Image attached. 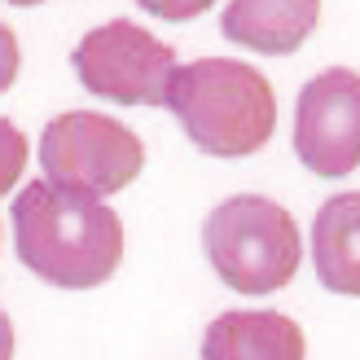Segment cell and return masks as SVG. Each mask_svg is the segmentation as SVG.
<instances>
[{
  "instance_id": "9c48e42d",
  "label": "cell",
  "mask_w": 360,
  "mask_h": 360,
  "mask_svg": "<svg viewBox=\"0 0 360 360\" xmlns=\"http://www.w3.org/2000/svg\"><path fill=\"white\" fill-rule=\"evenodd\" d=\"M312 268L326 290L360 299V189L321 202L312 220Z\"/></svg>"
},
{
  "instance_id": "8fae6325",
  "label": "cell",
  "mask_w": 360,
  "mask_h": 360,
  "mask_svg": "<svg viewBox=\"0 0 360 360\" xmlns=\"http://www.w3.org/2000/svg\"><path fill=\"white\" fill-rule=\"evenodd\" d=\"M146 13L163 18V22H193V18H202L215 0H136Z\"/></svg>"
},
{
  "instance_id": "7a4b0ae2",
  "label": "cell",
  "mask_w": 360,
  "mask_h": 360,
  "mask_svg": "<svg viewBox=\"0 0 360 360\" xmlns=\"http://www.w3.org/2000/svg\"><path fill=\"white\" fill-rule=\"evenodd\" d=\"M167 110L185 136L211 158L259 154L277 132V97L264 70L233 58H202L176 66Z\"/></svg>"
},
{
  "instance_id": "277c9868",
  "label": "cell",
  "mask_w": 360,
  "mask_h": 360,
  "mask_svg": "<svg viewBox=\"0 0 360 360\" xmlns=\"http://www.w3.org/2000/svg\"><path fill=\"white\" fill-rule=\"evenodd\" d=\"M44 180L79 198H110L128 189L146 167V146L132 128L97 110L53 115L40 132Z\"/></svg>"
},
{
  "instance_id": "3957f363",
  "label": "cell",
  "mask_w": 360,
  "mask_h": 360,
  "mask_svg": "<svg viewBox=\"0 0 360 360\" xmlns=\"http://www.w3.org/2000/svg\"><path fill=\"white\" fill-rule=\"evenodd\" d=\"M202 246L229 290L238 295H273L290 285L303 259V238L295 215L273 198L238 193L211 207L202 224Z\"/></svg>"
},
{
  "instance_id": "52a82bcc",
  "label": "cell",
  "mask_w": 360,
  "mask_h": 360,
  "mask_svg": "<svg viewBox=\"0 0 360 360\" xmlns=\"http://www.w3.org/2000/svg\"><path fill=\"white\" fill-rule=\"evenodd\" d=\"M321 22V0H229L220 13L224 40L264 58H290Z\"/></svg>"
},
{
  "instance_id": "5bb4252c",
  "label": "cell",
  "mask_w": 360,
  "mask_h": 360,
  "mask_svg": "<svg viewBox=\"0 0 360 360\" xmlns=\"http://www.w3.org/2000/svg\"><path fill=\"white\" fill-rule=\"evenodd\" d=\"M9 5H18V9H31V5H44V0H9Z\"/></svg>"
},
{
  "instance_id": "6da1fadb",
  "label": "cell",
  "mask_w": 360,
  "mask_h": 360,
  "mask_svg": "<svg viewBox=\"0 0 360 360\" xmlns=\"http://www.w3.org/2000/svg\"><path fill=\"white\" fill-rule=\"evenodd\" d=\"M13 242L18 259L58 290H93L123 264L119 211L49 180H31L13 198Z\"/></svg>"
},
{
  "instance_id": "5b68a950",
  "label": "cell",
  "mask_w": 360,
  "mask_h": 360,
  "mask_svg": "<svg viewBox=\"0 0 360 360\" xmlns=\"http://www.w3.org/2000/svg\"><path fill=\"white\" fill-rule=\"evenodd\" d=\"M70 66L93 97L115 105H167L176 49L136 27L132 18H115L105 27H93L75 44Z\"/></svg>"
},
{
  "instance_id": "7c38bea8",
  "label": "cell",
  "mask_w": 360,
  "mask_h": 360,
  "mask_svg": "<svg viewBox=\"0 0 360 360\" xmlns=\"http://www.w3.org/2000/svg\"><path fill=\"white\" fill-rule=\"evenodd\" d=\"M18 62H22V53H18V35L0 22V93H9V88H13Z\"/></svg>"
},
{
  "instance_id": "4fadbf2b",
  "label": "cell",
  "mask_w": 360,
  "mask_h": 360,
  "mask_svg": "<svg viewBox=\"0 0 360 360\" xmlns=\"http://www.w3.org/2000/svg\"><path fill=\"white\" fill-rule=\"evenodd\" d=\"M0 360H13V321L0 308Z\"/></svg>"
},
{
  "instance_id": "ba28073f",
  "label": "cell",
  "mask_w": 360,
  "mask_h": 360,
  "mask_svg": "<svg viewBox=\"0 0 360 360\" xmlns=\"http://www.w3.org/2000/svg\"><path fill=\"white\" fill-rule=\"evenodd\" d=\"M202 360H308V338L281 312H220L202 334Z\"/></svg>"
},
{
  "instance_id": "30bf717a",
  "label": "cell",
  "mask_w": 360,
  "mask_h": 360,
  "mask_svg": "<svg viewBox=\"0 0 360 360\" xmlns=\"http://www.w3.org/2000/svg\"><path fill=\"white\" fill-rule=\"evenodd\" d=\"M27 167V136L18 132L13 119H0V198H5Z\"/></svg>"
},
{
  "instance_id": "8992f818",
  "label": "cell",
  "mask_w": 360,
  "mask_h": 360,
  "mask_svg": "<svg viewBox=\"0 0 360 360\" xmlns=\"http://www.w3.org/2000/svg\"><path fill=\"white\" fill-rule=\"evenodd\" d=\"M295 154L312 176H352L360 167V70L330 66L299 88Z\"/></svg>"
}]
</instances>
